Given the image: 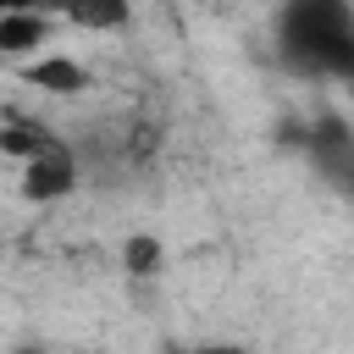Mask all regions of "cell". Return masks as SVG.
Wrapping results in <instances>:
<instances>
[{
  "label": "cell",
  "mask_w": 354,
  "mask_h": 354,
  "mask_svg": "<svg viewBox=\"0 0 354 354\" xmlns=\"http://www.w3.org/2000/svg\"><path fill=\"white\" fill-rule=\"evenodd\" d=\"M183 354H243V348H183Z\"/></svg>",
  "instance_id": "cell-9"
},
{
  "label": "cell",
  "mask_w": 354,
  "mask_h": 354,
  "mask_svg": "<svg viewBox=\"0 0 354 354\" xmlns=\"http://www.w3.org/2000/svg\"><path fill=\"white\" fill-rule=\"evenodd\" d=\"M155 260H160V249H155L149 238H133V243H127V266H133V271H155Z\"/></svg>",
  "instance_id": "cell-7"
},
{
  "label": "cell",
  "mask_w": 354,
  "mask_h": 354,
  "mask_svg": "<svg viewBox=\"0 0 354 354\" xmlns=\"http://www.w3.org/2000/svg\"><path fill=\"white\" fill-rule=\"evenodd\" d=\"M277 55L299 77H348L354 72L348 0H288L277 22Z\"/></svg>",
  "instance_id": "cell-1"
},
{
  "label": "cell",
  "mask_w": 354,
  "mask_h": 354,
  "mask_svg": "<svg viewBox=\"0 0 354 354\" xmlns=\"http://www.w3.org/2000/svg\"><path fill=\"white\" fill-rule=\"evenodd\" d=\"M28 77H33L39 88H50V94H77V88H83V66L66 61V55H44V61H33Z\"/></svg>",
  "instance_id": "cell-6"
},
{
  "label": "cell",
  "mask_w": 354,
  "mask_h": 354,
  "mask_svg": "<svg viewBox=\"0 0 354 354\" xmlns=\"http://www.w3.org/2000/svg\"><path fill=\"white\" fill-rule=\"evenodd\" d=\"M304 144H310V160H315L332 183H348V171H354V138H348V127H343L337 116L315 122Z\"/></svg>",
  "instance_id": "cell-3"
},
{
  "label": "cell",
  "mask_w": 354,
  "mask_h": 354,
  "mask_svg": "<svg viewBox=\"0 0 354 354\" xmlns=\"http://www.w3.org/2000/svg\"><path fill=\"white\" fill-rule=\"evenodd\" d=\"M61 6H66V0H0V17H11V11H44V17H50V11H61Z\"/></svg>",
  "instance_id": "cell-8"
},
{
  "label": "cell",
  "mask_w": 354,
  "mask_h": 354,
  "mask_svg": "<svg viewBox=\"0 0 354 354\" xmlns=\"http://www.w3.org/2000/svg\"><path fill=\"white\" fill-rule=\"evenodd\" d=\"M72 188H77V160H72V149H66L61 138H50L39 155H28V160H22V194H28L33 205L66 199Z\"/></svg>",
  "instance_id": "cell-2"
},
{
  "label": "cell",
  "mask_w": 354,
  "mask_h": 354,
  "mask_svg": "<svg viewBox=\"0 0 354 354\" xmlns=\"http://www.w3.org/2000/svg\"><path fill=\"white\" fill-rule=\"evenodd\" d=\"M17 354H44V348H17Z\"/></svg>",
  "instance_id": "cell-10"
},
{
  "label": "cell",
  "mask_w": 354,
  "mask_h": 354,
  "mask_svg": "<svg viewBox=\"0 0 354 354\" xmlns=\"http://www.w3.org/2000/svg\"><path fill=\"white\" fill-rule=\"evenodd\" d=\"M44 39H50V17L44 11H11V17H0V55L44 50Z\"/></svg>",
  "instance_id": "cell-4"
},
{
  "label": "cell",
  "mask_w": 354,
  "mask_h": 354,
  "mask_svg": "<svg viewBox=\"0 0 354 354\" xmlns=\"http://www.w3.org/2000/svg\"><path fill=\"white\" fill-rule=\"evenodd\" d=\"M61 17L77 22V28H88V33H105V28L127 22V0H66Z\"/></svg>",
  "instance_id": "cell-5"
}]
</instances>
